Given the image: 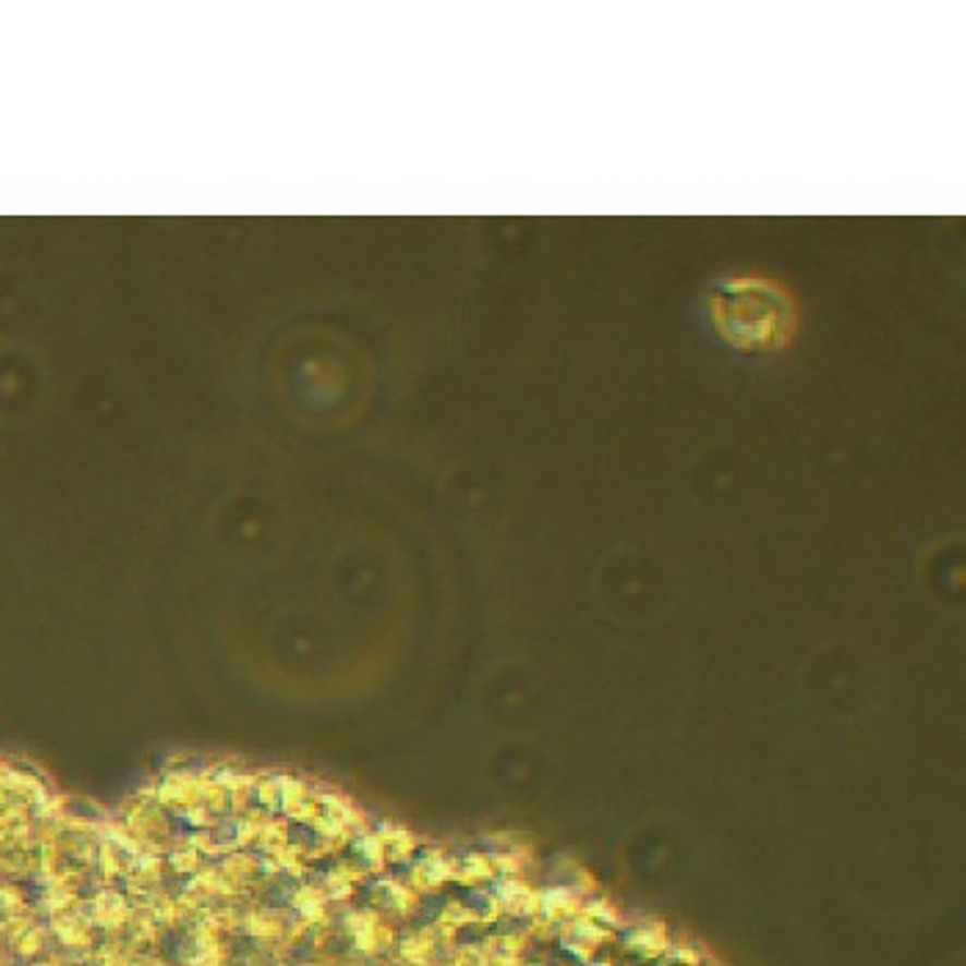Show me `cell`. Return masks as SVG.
Masks as SVG:
<instances>
[{"label": "cell", "instance_id": "1", "mask_svg": "<svg viewBox=\"0 0 966 966\" xmlns=\"http://www.w3.org/2000/svg\"><path fill=\"white\" fill-rule=\"evenodd\" d=\"M708 318L721 340L740 354H778L796 342L801 306L778 279L740 271L710 285Z\"/></svg>", "mask_w": 966, "mask_h": 966}, {"label": "cell", "instance_id": "2", "mask_svg": "<svg viewBox=\"0 0 966 966\" xmlns=\"http://www.w3.org/2000/svg\"><path fill=\"white\" fill-rule=\"evenodd\" d=\"M158 801L191 809L202 801V782L191 776H169L158 787Z\"/></svg>", "mask_w": 966, "mask_h": 966}, {"label": "cell", "instance_id": "3", "mask_svg": "<svg viewBox=\"0 0 966 966\" xmlns=\"http://www.w3.org/2000/svg\"><path fill=\"white\" fill-rule=\"evenodd\" d=\"M174 867H178V870H194L196 867V854H178L174 856Z\"/></svg>", "mask_w": 966, "mask_h": 966}]
</instances>
